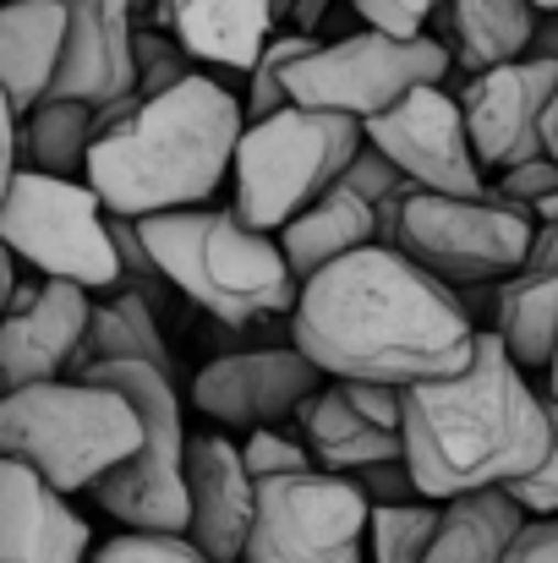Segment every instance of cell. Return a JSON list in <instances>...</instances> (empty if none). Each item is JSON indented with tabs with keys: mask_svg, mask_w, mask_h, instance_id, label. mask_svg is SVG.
<instances>
[{
	"mask_svg": "<svg viewBox=\"0 0 558 563\" xmlns=\"http://www.w3.org/2000/svg\"><path fill=\"white\" fill-rule=\"evenodd\" d=\"M477 340L460 296L383 241L307 279L291 312V345L329 383L422 388L460 373Z\"/></svg>",
	"mask_w": 558,
	"mask_h": 563,
	"instance_id": "1",
	"label": "cell"
},
{
	"mask_svg": "<svg viewBox=\"0 0 558 563\" xmlns=\"http://www.w3.org/2000/svg\"><path fill=\"white\" fill-rule=\"evenodd\" d=\"M400 443L427 504L504 493L548 460V394H537L532 377L510 362V351L482 329L471 362L455 377L405 388Z\"/></svg>",
	"mask_w": 558,
	"mask_h": 563,
	"instance_id": "2",
	"label": "cell"
},
{
	"mask_svg": "<svg viewBox=\"0 0 558 563\" xmlns=\"http://www.w3.org/2000/svg\"><path fill=\"white\" fill-rule=\"evenodd\" d=\"M247 132L241 99L197 71L160 99H127L94 115L88 187L110 219H154L208 208L230 181L236 143Z\"/></svg>",
	"mask_w": 558,
	"mask_h": 563,
	"instance_id": "3",
	"label": "cell"
},
{
	"mask_svg": "<svg viewBox=\"0 0 558 563\" xmlns=\"http://www.w3.org/2000/svg\"><path fill=\"white\" fill-rule=\"evenodd\" d=\"M138 235L165 274V285L219 318L225 329H252L269 318H291L302 285L285 268L274 235L236 219V208H186L138 219Z\"/></svg>",
	"mask_w": 558,
	"mask_h": 563,
	"instance_id": "4",
	"label": "cell"
},
{
	"mask_svg": "<svg viewBox=\"0 0 558 563\" xmlns=\"http://www.w3.org/2000/svg\"><path fill=\"white\" fill-rule=\"evenodd\" d=\"M143 443L132 405L99 383L61 377L0 394V460L28 465L61 498L94 493Z\"/></svg>",
	"mask_w": 558,
	"mask_h": 563,
	"instance_id": "5",
	"label": "cell"
},
{
	"mask_svg": "<svg viewBox=\"0 0 558 563\" xmlns=\"http://www.w3.org/2000/svg\"><path fill=\"white\" fill-rule=\"evenodd\" d=\"M378 241L411 257L438 285H504L526 268L537 219L488 197H438L405 187L378 208Z\"/></svg>",
	"mask_w": 558,
	"mask_h": 563,
	"instance_id": "6",
	"label": "cell"
},
{
	"mask_svg": "<svg viewBox=\"0 0 558 563\" xmlns=\"http://www.w3.org/2000/svg\"><path fill=\"white\" fill-rule=\"evenodd\" d=\"M362 148V126L324 110L285 104L269 121H247L230 165V208L241 224L280 235L302 208H313L340 181L351 154Z\"/></svg>",
	"mask_w": 558,
	"mask_h": 563,
	"instance_id": "7",
	"label": "cell"
},
{
	"mask_svg": "<svg viewBox=\"0 0 558 563\" xmlns=\"http://www.w3.org/2000/svg\"><path fill=\"white\" fill-rule=\"evenodd\" d=\"M77 377L121 394L143 427L138 454L94 487L99 509L121 531H138V537H186V443H192V432L182 421L176 383L143 362H99Z\"/></svg>",
	"mask_w": 558,
	"mask_h": 563,
	"instance_id": "8",
	"label": "cell"
},
{
	"mask_svg": "<svg viewBox=\"0 0 558 563\" xmlns=\"http://www.w3.org/2000/svg\"><path fill=\"white\" fill-rule=\"evenodd\" d=\"M0 246L33 268L39 279L77 285L88 296L121 290V263L110 241V213L88 181L33 176L17 170V181L0 202Z\"/></svg>",
	"mask_w": 558,
	"mask_h": 563,
	"instance_id": "9",
	"label": "cell"
},
{
	"mask_svg": "<svg viewBox=\"0 0 558 563\" xmlns=\"http://www.w3.org/2000/svg\"><path fill=\"white\" fill-rule=\"evenodd\" d=\"M449 66H455V55L433 33L400 44V38L357 27L346 38H324L291 71V104L368 126L383 110H394L400 99H411L416 88H444Z\"/></svg>",
	"mask_w": 558,
	"mask_h": 563,
	"instance_id": "10",
	"label": "cell"
},
{
	"mask_svg": "<svg viewBox=\"0 0 558 563\" xmlns=\"http://www.w3.org/2000/svg\"><path fill=\"white\" fill-rule=\"evenodd\" d=\"M368 515L351 476L302 471L263 482L241 563H368Z\"/></svg>",
	"mask_w": 558,
	"mask_h": 563,
	"instance_id": "11",
	"label": "cell"
},
{
	"mask_svg": "<svg viewBox=\"0 0 558 563\" xmlns=\"http://www.w3.org/2000/svg\"><path fill=\"white\" fill-rule=\"evenodd\" d=\"M362 137L405 176V187L438 191V197H488L482 165L466 137L460 99L444 88H416L411 99L368 121Z\"/></svg>",
	"mask_w": 558,
	"mask_h": 563,
	"instance_id": "12",
	"label": "cell"
},
{
	"mask_svg": "<svg viewBox=\"0 0 558 563\" xmlns=\"http://www.w3.org/2000/svg\"><path fill=\"white\" fill-rule=\"evenodd\" d=\"M329 377L318 373L296 345H263V351H230L214 356L203 373L192 377V405L230 427V432H258L296 421L302 405L324 388Z\"/></svg>",
	"mask_w": 558,
	"mask_h": 563,
	"instance_id": "13",
	"label": "cell"
},
{
	"mask_svg": "<svg viewBox=\"0 0 558 563\" xmlns=\"http://www.w3.org/2000/svg\"><path fill=\"white\" fill-rule=\"evenodd\" d=\"M554 88L558 66L554 60H532V55L466 77V93H455V99H460L466 137H471V154H477L482 170L504 176V170L543 154V115H548Z\"/></svg>",
	"mask_w": 558,
	"mask_h": 563,
	"instance_id": "14",
	"label": "cell"
},
{
	"mask_svg": "<svg viewBox=\"0 0 558 563\" xmlns=\"http://www.w3.org/2000/svg\"><path fill=\"white\" fill-rule=\"evenodd\" d=\"M94 296L55 279H22L11 312L0 318V394L77 377V356L88 340Z\"/></svg>",
	"mask_w": 558,
	"mask_h": 563,
	"instance_id": "15",
	"label": "cell"
},
{
	"mask_svg": "<svg viewBox=\"0 0 558 563\" xmlns=\"http://www.w3.org/2000/svg\"><path fill=\"white\" fill-rule=\"evenodd\" d=\"M66 44L50 99H77L94 115L138 93V16L110 0H61Z\"/></svg>",
	"mask_w": 558,
	"mask_h": 563,
	"instance_id": "16",
	"label": "cell"
},
{
	"mask_svg": "<svg viewBox=\"0 0 558 563\" xmlns=\"http://www.w3.org/2000/svg\"><path fill=\"white\" fill-rule=\"evenodd\" d=\"M258 482L241 465V443L203 432L186 443V542L208 563H241L252 537Z\"/></svg>",
	"mask_w": 558,
	"mask_h": 563,
	"instance_id": "17",
	"label": "cell"
},
{
	"mask_svg": "<svg viewBox=\"0 0 558 563\" xmlns=\"http://www.w3.org/2000/svg\"><path fill=\"white\" fill-rule=\"evenodd\" d=\"M94 531L50 482L0 460V563H88Z\"/></svg>",
	"mask_w": 558,
	"mask_h": 563,
	"instance_id": "18",
	"label": "cell"
},
{
	"mask_svg": "<svg viewBox=\"0 0 558 563\" xmlns=\"http://www.w3.org/2000/svg\"><path fill=\"white\" fill-rule=\"evenodd\" d=\"M274 0H160L154 27L171 33L192 55V66H219L252 77L258 55L274 38Z\"/></svg>",
	"mask_w": 558,
	"mask_h": 563,
	"instance_id": "19",
	"label": "cell"
},
{
	"mask_svg": "<svg viewBox=\"0 0 558 563\" xmlns=\"http://www.w3.org/2000/svg\"><path fill=\"white\" fill-rule=\"evenodd\" d=\"M61 44H66L61 0H6L0 5V99L17 110V121L50 99Z\"/></svg>",
	"mask_w": 558,
	"mask_h": 563,
	"instance_id": "20",
	"label": "cell"
},
{
	"mask_svg": "<svg viewBox=\"0 0 558 563\" xmlns=\"http://www.w3.org/2000/svg\"><path fill=\"white\" fill-rule=\"evenodd\" d=\"M296 438L307 443L313 465L329 471V476H357V471H368V465L405 460L400 432L372 427L368 416L346 399L340 383H324V388L302 405V416H296Z\"/></svg>",
	"mask_w": 558,
	"mask_h": 563,
	"instance_id": "21",
	"label": "cell"
},
{
	"mask_svg": "<svg viewBox=\"0 0 558 563\" xmlns=\"http://www.w3.org/2000/svg\"><path fill=\"white\" fill-rule=\"evenodd\" d=\"M274 241H280V252H285L291 279L307 285V279H318L324 268H335V263H346V257L378 246V208H368V202L351 197V191L329 187L313 208H302Z\"/></svg>",
	"mask_w": 558,
	"mask_h": 563,
	"instance_id": "22",
	"label": "cell"
},
{
	"mask_svg": "<svg viewBox=\"0 0 558 563\" xmlns=\"http://www.w3.org/2000/svg\"><path fill=\"white\" fill-rule=\"evenodd\" d=\"M444 49L466 66V77L526 60L537 33L532 0H444Z\"/></svg>",
	"mask_w": 558,
	"mask_h": 563,
	"instance_id": "23",
	"label": "cell"
},
{
	"mask_svg": "<svg viewBox=\"0 0 558 563\" xmlns=\"http://www.w3.org/2000/svg\"><path fill=\"white\" fill-rule=\"evenodd\" d=\"M521 373H548L558 351V274L521 268L493 290V329H488Z\"/></svg>",
	"mask_w": 558,
	"mask_h": 563,
	"instance_id": "24",
	"label": "cell"
},
{
	"mask_svg": "<svg viewBox=\"0 0 558 563\" xmlns=\"http://www.w3.org/2000/svg\"><path fill=\"white\" fill-rule=\"evenodd\" d=\"M99 362H143V367H154V373H165L176 383V356H171V340L160 329V307H149L132 290H116L110 301H94L77 373H88Z\"/></svg>",
	"mask_w": 558,
	"mask_h": 563,
	"instance_id": "25",
	"label": "cell"
},
{
	"mask_svg": "<svg viewBox=\"0 0 558 563\" xmlns=\"http://www.w3.org/2000/svg\"><path fill=\"white\" fill-rule=\"evenodd\" d=\"M521 526H526V515L510 493H466V498L444 504L438 537L422 563H504Z\"/></svg>",
	"mask_w": 558,
	"mask_h": 563,
	"instance_id": "26",
	"label": "cell"
},
{
	"mask_svg": "<svg viewBox=\"0 0 558 563\" xmlns=\"http://www.w3.org/2000/svg\"><path fill=\"white\" fill-rule=\"evenodd\" d=\"M94 148V110L77 99H44L17 121V159L33 176L83 181Z\"/></svg>",
	"mask_w": 558,
	"mask_h": 563,
	"instance_id": "27",
	"label": "cell"
},
{
	"mask_svg": "<svg viewBox=\"0 0 558 563\" xmlns=\"http://www.w3.org/2000/svg\"><path fill=\"white\" fill-rule=\"evenodd\" d=\"M444 504H378L368 515V563H422Z\"/></svg>",
	"mask_w": 558,
	"mask_h": 563,
	"instance_id": "28",
	"label": "cell"
},
{
	"mask_svg": "<svg viewBox=\"0 0 558 563\" xmlns=\"http://www.w3.org/2000/svg\"><path fill=\"white\" fill-rule=\"evenodd\" d=\"M324 38H307V33H274L269 38V49L258 55V66H252V77H247V99H241V110H247V121H269V115H280L285 104H291V71L318 49Z\"/></svg>",
	"mask_w": 558,
	"mask_h": 563,
	"instance_id": "29",
	"label": "cell"
},
{
	"mask_svg": "<svg viewBox=\"0 0 558 563\" xmlns=\"http://www.w3.org/2000/svg\"><path fill=\"white\" fill-rule=\"evenodd\" d=\"M192 77H197V66H192V55L171 33L138 27V99H160V93L182 88Z\"/></svg>",
	"mask_w": 558,
	"mask_h": 563,
	"instance_id": "30",
	"label": "cell"
},
{
	"mask_svg": "<svg viewBox=\"0 0 558 563\" xmlns=\"http://www.w3.org/2000/svg\"><path fill=\"white\" fill-rule=\"evenodd\" d=\"M241 465H247V476H252L258 487H263V482H280V476L318 471L313 454H307V443H302L296 432H280V427H258V432H247V443H241Z\"/></svg>",
	"mask_w": 558,
	"mask_h": 563,
	"instance_id": "31",
	"label": "cell"
},
{
	"mask_svg": "<svg viewBox=\"0 0 558 563\" xmlns=\"http://www.w3.org/2000/svg\"><path fill=\"white\" fill-rule=\"evenodd\" d=\"M346 11L383 38H427V22L444 11V0H346Z\"/></svg>",
	"mask_w": 558,
	"mask_h": 563,
	"instance_id": "32",
	"label": "cell"
},
{
	"mask_svg": "<svg viewBox=\"0 0 558 563\" xmlns=\"http://www.w3.org/2000/svg\"><path fill=\"white\" fill-rule=\"evenodd\" d=\"M110 241H116V263H121V290L143 296L149 307H160L171 285H165V274L154 268V257H149L143 235H138V219H110Z\"/></svg>",
	"mask_w": 558,
	"mask_h": 563,
	"instance_id": "33",
	"label": "cell"
},
{
	"mask_svg": "<svg viewBox=\"0 0 558 563\" xmlns=\"http://www.w3.org/2000/svg\"><path fill=\"white\" fill-rule=\"evenodd\" d=\"M340 191H351V197H362L368 208H383V202H394L400 191H405V176L372 148L368 137H362V148L351 154V165L340 170V181H335Z\"/></svg>",
	"mask_w": 558,
	"mask_h": 563,
	"instance_id": "34",
	"label": "cell"
},
{
	"mask_svg": "<svg viewBox=\"0 0 558 563\" xmlns=\"http://www.w3.org/2000/svg\"><path fill=\"white\" fill-rule=\"evenodd\" d=\"M88 563H208V559L186 537H138V531H121L105 548H94Z\"/></svg>",
	"mask_w": 558,
	"mask_h": 563,
	"instance_id": "35",
	"label": "cell"
},
{
	"mask_svg": "<svg viewBox=\"0 0 558 563\" xmlns=\"http://www.w3.org/2000/svg\"><path fill=\"white\" fill-rule=\"evenodd\" d=\"M488 191H493L499 202H510V208H521V213H532V219H537V208L558 197V165L548 159V154H537V159H526V165L504 170V176H499V187H488Z\"/></svg>",
	"mask_w": 558,
	"mask_h": 563,
	"instance_id": "36",
	"label": "cell"
},
{
	"mask_svg": "<svg viewBox=\"0 0 558 563\" xmlns=\"http://www.w3.org/2000/svg\"><path fill=\"white\" fill-rule=\"evenodd\" d=\"M548 416H554V443H548V460H543L526 482L504 487V493L521 504V515H526V520H558V399H554V394H548Z\"/></svg>",
	"mask_w": 558,
	"mask_h": 563,
	"instance_id": "37",
	"label": "cell"
},
{
	"mask_svg": "<svg viewBox=\"0 0 558 563\" xmlns=\"http://www.w3.org/2000/svg\"><path fill=\"white\" fill-rule=\"evenodd\" d=\"M351 482H357V493L368 498L372 509H378V504H427V498L416 493V476H411V465H405V460L368 465V471H357Z\"/></svg>",
	"mask_w": 558,
	"mask_h": 563,
	"instance_id": "38",
	"label": "cell"
},
{
	"mask_svg": "<svg viewBox=\"0 0 558 563\" xmlns=\"http://www.w3.org/2000/svg\"><path fill=\"white\" fill-rule=\"evenodd\" d=\"M346 399L368 416L372 427L383 432H400V416H405V388H383V383H340Z\"/></svg>",
	"mask_w": 558,
	"mask_h": 563,
	"instance_id": "39",
	"label": "cell"
},
{
	"mask_svg": "<svg viewBox=\"0 0 558 563\" xmlns=\"http://www.w3.org/2000/svg\"><path fill=\"white\" fill-rule=\"evenodd\" d=\"M504 563H558V520H526Z\"/></svg>",
	"mask_w": 558,
	"mask_h": 563,
	"instance_id": "40",
	"label": "cell"
},
{
	"mask_svg": "<svg viewBox=\"0 0 558 563\" xmlns=\"http://www.w3.org/2000/svg\"><path fill=\"white\" fill-rule=\"evenodd\" d=\"M17 170H22V159H17V110L0 99V202L17 181Z\"/></svg>",
	"mask_w": 558,
	"mask_h": 563,
	"instance_id": "41",
	"label": "cell"
},
{
	"mask_svg": "<svg viewBox=\"0 0 558 563\" xmlns=\"http://www.w3.org/2000/svg\"><path fill=\"white\" fill-rule=\"evenodd\" d=\"M340 5H346V0H291V16H296V33H307V38H318V33H324V22H329V16H340Z\"/></svg>",
	"mask_w": 558,
	"mask_h": 563,
	"instance_id": "42",
	"label": "cell"
},
{
	"mask_svg": "<svg viewBox=\"0 0 558 563\" xmlns=\"http://www.w3.org/2000/svg\"><path fill=\"white\" fill-rule=\"evenodd\" d=\"M22 279H28V274H22V263H17V257H11V252L0 246V318L11 312V301H17Z\"/></svg>",
	"mask_w": 558,
	"mask_h": 563,
	"instance_id": "43",
	"label": "cell"
},
{
	"mask_svg": "<svg viewBox=\"0 0 558 563\" xmlns=\"http://www.w3.org/2000/svg\"><path fill=\"white\" fill-rule=\"evenodd\" d=\"M532 60H554L558 66V16H537V33H532Z\"/></svg>",
	"mask_w": 558,
	"mask_h": 563,
	"instance_id": "44",
	"label": "cell"
},
{
	"mask_svg": "<svg viewBox=\"0 0 558 563\" xmlns=\"http://www.w3.org/2000/svg\"><path fill=\"white\" fill-rule=\"evenodd\" d=\"M543 154L558 165V88H554V99H548V115H543Z\"/></svg>",
	"mask_w": 558,
	"mask_h": 563,
	"instance_id": "45",
	"label": "cell"
},
{
	"mask_svg": "<svg viewBox=\"0 0 558 563\" xmlns=\"http://www.w3.org/2000/svg\"><path fill=\"white\" fill-rule=\"evenodd\" d=\"M548 394L558 399V351H554V362H548Z\"/></svg>",
	"mask_w": 558,
	"mask_h": 563,
	"instance_id": "46",
	"label": "cell"
},
{
	"mask_svg": "<svg viewBox=\"0 0 558 563\" xmlns=\"http://www.w3.org/2000/svg\"><path fill=\"white\" fill-rule=\"evenodd\" d=\"M537 5V16H558V0H532Z\"/></svg>",
	"mask_w": 558,
	"mask_h": 563,
	"instance_id": "47",
	"label": "cell"
},
{
	"mask_svg": "<svg viewBox=\"0 0 558 563\" xmlns=\"http://www.w3.org/2000/svg\"><path fill=\"white\" fill-rule=\"evenodd\" d=\"M543 219H558V197H554V202H543V208H537V224H543Z\"/></svg>",
	"mask_w": 558,
	"mask_h": 563,
	"instance_id": "48",
	"label": "cell"
},
{
	"mask_svg": "<svg viewBox=\"0 0 558 563\" xmlns=\"http://www.w3.org/2000/svg\"><path fill=\"white\" fill-rule=\"evenodd\" d=\"M154 5H160V0H138V16H154Z\"/></svg>",
	"mask_w": 558,
	"mask_h": 563,
	"instance_id": "49",
	"label": "cell"
},
{
	"mask_svg": "<svg viewBox=\"0 0 558 563\" xmlns=\"http://www.w3.org/2000/svg\"><path fill=\"white\" fill-rule=\"evenodd\" d=\"M110 5H127V11H132V16H138V0H110Z\"/></svg>",
	"mask_w": 558,
	"mask_h": 563,
	"instance_id": "50",
	"label": "cell"
},
{
	"mask_svg": "<svg viewBox=\"0 0 558 563\" xmlns=\"http://www.w3.org/2000/svg\"><path fill=\"white\" fill-rule=\"evenodd\" d=\"M274 11H291V0H274Z\"/></svg>",
	"mask_w": 558,
	"mask_h": 563,
	"instance_id": "51",
	"label": "cell"
},
{
	"mask_svg": "<svg viewBox=\"0 0 558 563\" xmlns=\"http://www.w3.org/2000/svg\"><path fill=\"white\" fill-rule=\"evenodd\" d=\"M0 5H6V0H0Z\"/></svg>",
	"mask_w": 558,
	"mask_h": 563,
	"instance_id": "52",
	"label": "cell"
}]
</instances>
